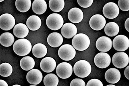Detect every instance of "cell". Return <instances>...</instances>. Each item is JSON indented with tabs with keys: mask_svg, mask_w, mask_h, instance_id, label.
<instances>
[{
	"mask_svg": "<svg viewBox=\"0 0 129 86\" xmlns=\"http://www.w3.org/2000/svg\"><path fill=\"white\" fill-rule=\"evenodd\" d=\"M13 50L14 52L19 56L28 55L32 50V46L29 40L22 38L17 40L14 43Z\"/></svg>",
	"mask_w": 129,
	"mask_h": 86,
	"instance_id": "cell-1",
	"label": "cell"
},
{
	"mask_svg": "<svg viewBox=\"0 0 129 86\" xmlns=\"http://www.w3.org/2000/svg\"><path fill=\"white\" fill-rule=\"evenodd\" d=\"M73 70L75 74L77 76L81 78H84L90 74L92 71V67L88 61L82 60L76 62Z\"/></svg>",
	"mask_w": 129,
	"mask_h": 86,
	"instance_id": "cell-2",
	"label": "cell"
},
{
	"mask_svg": "<svg viewBox=\"0 0 129 86\" xmlns=\"http://www.w3.org/2000/svg\"><path fill=\"white\" fill-rule=\"evenodd\" d=\"M90 40L88 35L84 33H78L73 38L72 44L74 48L80 51H83L88 48Z\"/></svg>",
	"mask_w": 129,
	"mask_h": 86,
	"instance_id": "cell-3",
	"label": "cell"
},
{
	"mask_svg": "<svg viewBox=\"0 0 129 86\" xmlns=\"http://www.w3.org/2000/svg\"><path fill=\"white\" fill-rule=\"evenodd\" d=\"M46 24L48 27L51 30H58L63 25V19L59 14L52 13L46 19Z\"/></svg>",
	"mask_w": 129,
	"mask_h": 86,
	"instance_id": "cell-4",
	"label": "cell"
},
{
	"mask_svg": "<svg viewBox=\"0 0 129 86\" xmlns=\"http://www.w3.org/2000/svg\"><path fill=\"white\" fill-rule=\"evenodd\" d=\"M76 49L70 44H64L60 46L58 50L59 57L64 61H70L76 56Z\"/></svg>",
	"mask_w": 129,
	"mask_h": 86,
	"instance_id": "cell-5",
	"label": "cell"
},
{
	"mask_svg": "<svg viewBox=\"0 0 129 86\" xmlns=\"http://www.w3.org/2000/svg\"><path fill=\"white\" fill-rule=\"evenodd\" d=\"M112 62L115 67L122 69L126 67L129 62L128 55L123 52H117L113 56Z\"/></svg>",
	"mask_w": 129,
	"mask_h": 86,
	"instance_id": "cell-6",
	"label": "cell"
},
{
	"mask_svg": "<svg viewBox=\"0 0 129 86\" xmlns=\"http://www.w3.org/2000/svg\"><path fill=\"white\" fill-rule=\"evenodd\" d=\"M112 46L117 51H126L129 47V39L126 36L123 35H117L113 40Z\"/></svg>",
	"mask_w": 129,
	"mask_h": 86,
	"instance_id": "cell-7",
	"label": "cell"
},
{
	"mask_svg": "<svg viewBox=\"0 0 129 86\" xmlns=\"http://www.w3.org/2000/svg\"><path fill=\"white\" fill-rule=\"evenodd\" d=\"M73 71L72 66L68 62H61L56 67V74L62 79H67L70 77L72 74Z\"/></svg>",
	"mask_w": 129,
	"mask_h": 86,
	"instance_id": "cell-8",
	"label": "cell"
},
{
	"mask_svg": "<svg viewBox=\"0 0 129 86\" xmlns=\"http://www.w3.org/2000/svg\"><path fill=\"white\" fill-rule=\"evenodd\" d=\"M103 12L106 18L109 19H113L119 15V9L117 4L113 2H109L104 6Z\"/></svg>",
	"mask_w": 129,
	"mask_h": 86,
	"instance_id": "cell-9",
	"label": "cell"
},
{
	"mask_svg": "<svg viewBox=\"0 0 129 86\" xmlns=\"http://www.w3.org/2000/svg\"><path fill=\"white\" fill-rule=\"evenodd\" d=\"M94 62L96 66L99 68L104 69L110 65L111 58L110 55L105 52L98 53L95 56Z\"/></svg>",
	"mask_w": 129,
	"mask_h": 86,
	"instance_id": "cell-10",
	"label": "cell"
},
{
	"mask_svg": "<svg viewBox=\"0 0 129 86\" xmlns=\"http://www.w3.org/2000/svg\"><path fill=\"white\" fill-rule=\"evenodd\" d=\"M15 20L9 13H5L0 17V27L4 31H9L15 27Z\"/></svg>",
	"mask_w": 129,
	"mask_h": 86,
	"instance_id": "cell-11",
	"label": "cell"
},
{
	"mask_svg": "<svg viewBox=\"0 0 129 86\" xmlns=\"http://www.w3.org/2000/svg\"><path fill=\"white\" fill-rule=\"evenodd\" d=\"M106 19L100 14H96L92 16L89 21V25L92 29L100 31L106 25Z\"/></svg>",
	"mask_w": 129,
	"mask_h": 86,
	"instance_id": "cell-12",
	"label": "cell"
},
{
	"mask_svg": "<svg viewBox=\"0 0 129 86\" xmlns=\"http://www.w3.org/2000/svg\"><path fill=\"white\" fill-rule=\"evenodd\" d=\"M43 75L40 70L37 69H32L26 75V79L29 84L34 85L39 84L42 81Z\"/></svg>",
	"mask_w": 129,
	"mask_h": 86,
	"instance_id": "cell-13",
	"label": "cell"
},
{
	"mask_svg": "<svg viewBox=\"0 0 129 86\" xmlns=\"http://www.w3.org/2000/svg\"><path fill=\"white\" fill-rule=\"evenodd\" d=\"M96 46L101 52H107L112 48V41L110 38L106 36H102L97 40Z\"/></svg>",
	"mask_w": 129,
	"mask_h": 86,
	"instance_id": "cell-14",
	"label": "cell"
},
{
	"mask_svg": "<svg viewBox=\"0 0 129 86\" xmlns=\"http://www.w3.org/2000/svg\"><path fill=\"white\" fill-rule=\"evenodd\" d=\"M55 60L51 57H47L41 61L40 67L42 71L46 73L52 72L56 67Z\"/></svg>",
	"mask_w": 129,
	"mask_h": 86,
	"instance_id": "cell-15",
	"label": "cell"
},
{
	"mask_svg": "<svg viewBox=\"0 0 129 86\" xmlns=\"http://www.w3.org/2000/svg\"><path fill=\"white\" fill-rule=\"evenodd\" d=\"M77 28L74 24L68 23L63 24L61 29V33L64 38L71 39L74 37L77 33Z\"/></svg>",
	"mask_w": 129,
	"mask_h": 86,
	"instance_id": "cell-16",
	"label": "cell"
},
{
	"mask_svg": "<svg viewBox=\"0 0 129 86\" xmlns=\"http://www.w3.org/2000/svg\"><path fill=\"white\" fill-rule=\"evenodd\" d=\"M121 76L120 72L116 68H109L105 73V80L111 84H115L118 82L120 80Z\"/></svg>",
	"mask_w": 129,
	"mask_h": 86,
	"instance_id": "cell-17",
	"label": "cell"
},
{
	"mask_svg": "<svg viewBox=\"0 0 129 86\" xmlns=\"http://www.w3.org/2000/svg\"><path fill=\"white\" fill-rule=\"evenodd\" d=\"M68 18L73 23H79L84 18V13L79 8L74 7L72 8L69 11Z\"/></svg>",
	"mask_w": 129,
	"mask_h": 86,
	"instance_id": "cell-18",
	"label": "cell"
},
{
	"mask_svg": "<svg viewBox=\"0 0 129 86\" xmlns=\"http://www.w3.org/2000/svg\"><path fill=\"white\" fill-rule=\"evenodd\" d=\"M63 40L61 35L57 32H53L50 33L47 39L48 45L52 48H57L60 46L62 44Z\"/></svg>",
	"mask_w": 129,
	"mask_h": 86,
	"instance_id": "cell-19",
	"label": "cell"
},
{
	"mask_svg": "<svg viewBox=\"0 0 129 86\" xmlns=\"http://www.w3.org/2000/svg\"><path fill=\"white\" fill-rule=\"evenodd\" d=\"M29 32V29L27 25L23 23H18L13 28V33L14 35L20 39L26 37L28 35Z\"/></svg>",
	"mask_w": 129,
	"mask_h": 86,
	"instance_id": "cell-20",
	"label": "cell"
},
{
	"mask_svg": "<svg viewBox=\"0 0 129 86\" xmlns=\"http://www.w3.org/2000/svg\"><path fill=\"white\" fill-rule=\"evenodd\" d=\"M41 25V20L39 17L36 15L30 16L26 21V25L28 29L33 31L38 30Z\"/></svg>",
	"mask_w": 129,
	"mask_h": 86,
	"instance_id": "cell-21",
	"label": "cell"
},
{
	"mask_svg": "<svg viewBox=\"0 0 129 86\" xmlns=\"http://www.w3.org/2000/svg\"><path fill=\"white\" fill-rule=\"evenodd\" d=\"M47 5L44 0H35L32 3V9L36 14L42 15L46 11Z\"/></svg>",
	"mask_w": 129,
	"mask_h": 86,
	"instance_id": "cell-22",
	"label": "cell"
},
{
	"mask_svg": "<svg viewBox=\"0 0 129 86\" xmlns=\"http://www.w3.org/2000/svg\"><path fill=\"white\" fill-rule=\"evenodd\" d=\"M32 53L37 58H42L47 54V49L46 46L42 43H38L33 47Z\"/></svg>",
	"mask_w": 129,
	"mask_h": 86,
	"instance_id": "cell-23",
	"label": "cell"
},
{
	"mask_svg": "<svg viewBox=\"0 0 129 86\" xmlns=\"http://www.w3.org/2000/svg\"><path fill=\"white\" fill-rule=\"evenodd\" d=\"M105 33L109 37H114L117 35L119 31V27L118 24L114 22H109L105 27Z\"/></svg>",
	"mask_w": 129,
	"mask_h": 86,
	"instance_id": "cell-24",
	"label": "cell"
},
{
	"mask_svg": "<svg viewBox=\"0 0 129 86\" xmlns=\"http://www.w3.org/2000/svg\"><path fill=\"white\" fill-rule=\"evenodd\" d=\"M35 65L34 59L29 56H25L21 60L20 66L23 70L29 71L34 68Z\"/></svg>",
	"mask_w": 129,
	"mask_h": 86,
	"instance_id": "cell-25",
	"label": "cell"
},
{
	"mask_svg": "<svg viewBox=\"0 0 129 86\" xmlns=\"http://www.w3.org/2000/svg\"><path fill=\"white\" fill-rule=\"evenodd\" d=\"M15 41V38L12 33L5 32L2 33L0 37V43L3 46L5 47L11 46Z\"/></svg>",
	"mask_w": 129,
	"mask_h": 86,
	"instance_id": "cell-26",
	"label": "cell"
},
{
	"mask_svg": "<svg viewBox=\"0 0 129 86\" xmlns=\"http://www.w3.org/2000/svg\"><path fill=\"white\" fill-rule=\"evenodd\" d=\"M15 7L19 12L25 13L30 9L31 1L30 0H16Z\"/></svg>",
	"mask_w": 129,
	"mask_h": 86,
	"instance_id": "cell-27",
	"label": "cell"
},
{
	"mask_svg": "<svg viewBox=\"0 0 129 86\" xmlns=\"http://www.w3.org/2000/svg\"><path fill=\"white\" fill-rule=\"evenodd\" d=\"M64 0H50L49 7L52 11L54 12H60L64 7Z\"/></svg>",
	"mask_w": 129,
	"mask_h": 86,
	"instance_id": "cell-28",
	"label": "cell"
},
{
	"mask_svg": "<svg viewBox=\"0 0 129 86\" xmlns=\"http://www.w3.org/2000/svg\"><path fill=\"white\" fill-rule=\"evenodd\" d=\"M43 82L45 86H57L58 85L59 80L55 74L50 73L46 75Z\"/></svg>",
	"mask_w": 129,
	"mask_h": 86,
	"instance_id": "cell-29",
	"label": "cell"
},
{
	"mask_svg": "<svg viewBox=\"0 0 129 86\" xmlns=\"http://www.w3.org/2000/svg\"><path fill=\"white\" fill-rule=\"evenodd\" d=\"M13 71V67L9 63L4 62L0 65V75L1 76L5 77L10 76Z\"/></svg>",
	"mask_w": 129,
	"mask_h": 86,
	"instance_id": "cell-30",
	"label": "cell"
},
{
	"mask_svg": "<svg viewBox=\"0 0 129 86\" xmlns=\"http://www.w3.org/2000/svg\"><path fill=\"white\" fill-rule=\"evenodd\" d=\"M118 5L119 9L123 11H129V0H119Z\"/></svg>",
	"mask_w": 129,
	"mask_h": 86,
	"instance_id": "cell-31",
	"label": "cell"
},
{
	"mask_svg": "<svg viewBox=\"0 0 129 86\" xmlns=\"http://www.w3.org/2000/svg\"><path fill=\"white\" fill-rule=\"evenodd\" d=\"M93 0H77L79 5L81 7L84 8H87L90 7L92 4Z\"/></svg>",
	"mask_w": 129,
	"mask_h": 86,
	"instance_id": "cell-32",
	"label": "cell"
},
{
	"mask_svg": "<svg viewBox=\"0 0 129 86\" xmlns=\"http://www.w3.org/2000/svg\"><path fill=\"white\" fill-rule=\"evenodd\" d=\"M70 86H85L86 84L84 80L81 78H75L70 83Z\"/></svg>",
	"mask_w": 129,
	"mask_h": 86,
	"instance_id": "cell-33",
	"label": "cell"
},
{
	"mask_svg": "<svg viewBox=\"0 0 129 86\" xmlns=\"http://www.w3.org/2000/svg\"><path fill=\"white\" fill-rule=\"evenodd\" d=\"M86 85V86H103L102 82L96 78H93L89 80Z\"/></svg>",
	"mask_w": 129,
	"mask_h": 86,
	"instance_id": "cell-34",
	"label": "cell"
},
{
	"mask_svg": "<svg viewBox=\"0 0 129 86\" xmlns=\"http://www.w3.org/2000/svg\"><path fill=\"white\" fill-rule=\"evenodd\" d=\"M129 66H127L126 68L125 69V71H124V75H125V77H126V78L129 80Z\"/></svg>",
	"mask_w": 129,
	"mask_h": 86,
	"instance_id": "cell-35",
	"label": "cell"
},
{
	"mask_svg": "<svg viewBox=\"0 0 129 86\" xmlns=\"http://www.w3.org/2000/svg\"><path fill=\"white\" fill-rule=\"evenodd\" d=\"M129 18H127L126 21H125V29L127 30V31L129 32Z\"/></svg>",
	"mask_w": 129,
	"mask_h": 86,
	"instance_id": "cell-36",
	"label": "cell"
},
{
	"mask_svg": "<svg viewBox=\"0 0 129 86\" xmlns=\"http://www.w3.org/2000/svg\"><path fill=\"white\" fill-rule=\"evenodd\" d=\"M0 86H8V84L7 83L6 81L1 79L0 80Z\"/></svg>",
	"mask_w": 129,
	"mask_h": 86,
	"instance_id": "cell-37",
	"label": "cell"
},
{
	"mask_svg": "<svg viewBox=\"0 0 129 86\" xmlns=\"http://www.w3.org/2000/svg\"><path fill=\"white\" fill-rule=\"evenodd\" d=\"M107 86H115V85H113V84H109V85H107Z\"/></svg>",
	"mask_w": 129,
	"mask_h": 86,
	"instance_id": "cell-38",
	"label": "cell"
},
{
	"mask_svg": "<svg viewBox=\"0 0 129 86\" xmlns=\"http://www.w3.org/2000/svg\"><path fill=\"white\" fill-rule=\"evenodd\" d=\"M13 86H21V85H18V84H15V85H13Z\"/></svg>",
	"mask_w": 129,
	"mask_h": 86,
	"instance_id": "cell-39",
	"label": "cell"
},
{
	"mask_svg": "<svg viewBox=\"0 0 129 86\" xmlns=\"http://www.w3.org/2000/svg\"><path fill=\"white\" fill-rule=\"evenodd\" d=\"M30 86H36V85H34V84H32V85H30Z\"/></svg>",
	"mask_w": 129,
	"mask_h": 86,
	"instance_id": "cell-40",
	"label": "cell"
},
{
	"mask_svg": "<svg viewBox=\"0 0 129 86\" xmlns=\"http://www.w3.org/2000/svg\"><path fill=\"white\" fill-rule=\"evenodd\" d=\"M3 1H4V0H1V1H0V2H2Z\"/></svg>",
	"mask_w": 129,
	"mask_h": 86,
	"instance_id": "cell-41",
	"label": "cell"
}]
</instances>
